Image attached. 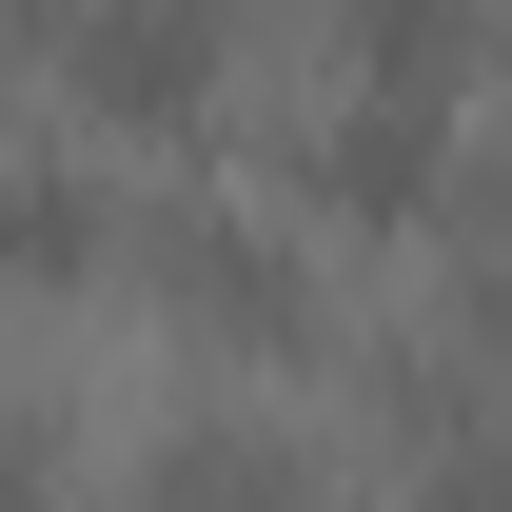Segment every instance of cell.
I'll return each mask as SVG.
<instances>
[{
    "label": "cell",
    "instance_id": "1",
    "mask_svg": "<svg viewBox=\"0 0 512 512\" xmlns=\"http://www.w3.org/2000/svg\"><path fill=\"white\" fill-rule=\"evenodd\" d=\"M60 79L138 138H197L217 119V0H60Z\"/></svg>",
    "mask_w": 512,
    "mask_h": 512
},
{
    "label": "cell",
    "instance_id": "2",
    "mask_svg": "<svg viewBox=\"0 0 512 512\" xmlns=\"http://www.w3.org/2000/svg\"><path fill=\"white\" fill-rule=\"evenodd\" d=\"M434 158H453L434 99H394V79H375V99L296 158V217H335V237H414V217H434Z\"/></svg>",
    "mask_w": 512,
    "mask_h": 512
},
{
    "label": "cell",
    "instance_id": "3",
    "mask_svg": "<svg viewBox=\"0 0 512 512\" xmlns=\"http://www.w3.org/2000/svg\"><path fill=\"white\" fill-rule=\"evenodd\" d=\"M79 276H119V197L79 158H0V296H79Z\"/></svg>",
    "mask_w": 512,
    "mask_h": 512
},
{
    "label": "cell",
    "instance_id": "4",
    "mask_svg": "<svg viewBox=\"0 0 512 512\" xmlns=\"http://www.w3.org/2000/svg\"><path fill=\"white\" fill-rule=\"evenodd\" d=\"M158 276H178V316L256 335V355H296V316H316V296H296V256H276V237H178Z\"/></svg>",
    "mask_w": 512,
    "mask_h": 512
},
{
    "label": "cell",
    "instance_id": "5",
    "mask_svg": "<svg viewBox=\"0 0 512 512\" xmlns=\"http://www.w3.org/2000/svg\"><path fill=\"white\" fill-rule=\"evenodd\" d=\"M453 20H473V0H355V60H375L394 99H453Z\"/></svg>",
    "mask_w": 512,
    "mask_h": 512
}]
</instances>
